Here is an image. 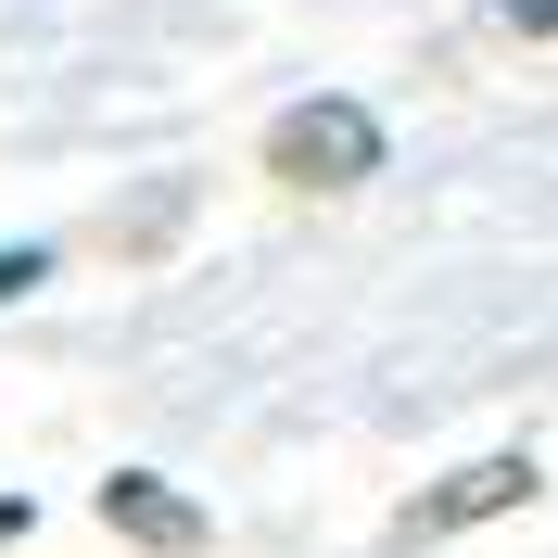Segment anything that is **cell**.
Returning <instances> with one entry per match:
<instances>
[{
	"label": "cell",
	"instance_id": "cell-4",
	"mask_svg": "<svg viewBox=\"0 0 558 558\" xmlns=\"http://www.w3.org/2000/svg\"><path fill=\"white\" fill-rule=\"evenodd\" d=\"M178 216H191V178H166V191H153V204H140L128 229H114V254H153V242L178 229Z\"/></svg>",
	"mask_w": 558,
	"mask_h": 558
},
{
	"label": "cell",
	"instance_id": "cell-6",
	"mask_svg": "<svg viewBox=\"0 0 558 558\" xmlns=\"http://www.w3.org/2000/svg\"><path fill=\"white\" fill-rule=\"evenodd\" d=\"M38 521V508H26V495H0V546H13V533H26Z\"/></svg>",
	"mask_w": 558,
	"mask_h": 558
},
{
	"label": "cell",
	"instance_id": "cell-1",
	"mask_svg": "<svg viewBox=\"0 0 558 558\" xmlns=\"http://www.w3.org/2000/svg\"><path fill=\"white\" fill-rule=\"evenodd\" d=\"M267 178L279 191H355V178H381V114L368 102H292L267 128Z\"/></svg>",
	"mask_w": 558,
	"mask_h": 558
},
{
	"label": "cell",
	"instance_id": "cell-2",
	"mask_svg": "<svg viewBox=\"0 0 558 558\" xmlns=\"http://www.w3.org/2000/svg\"><path fill=\"white\" fill-rule=\"evenodd\" d=\"M102 521L128 533L140 558H191V546H204V508H191L166 470H114V483H102Z\"/></svg>",
	"mask_w": 558,
	"mask_h": 558
},
{
	"label": "cell",
	"instance_id": "cell-3",
	"mask_svg": "<svg viewBox=\"0 0 558 558\" xmlns=\"http://www.w3.org/2000/svg\"><path fill=\"white\" fill-rule=\"evenodd\" d=\"M533 495V457H470L457 483H432L407 508V546H432V533H470V521H495V508H521Z\"/></svg>",
	"mask_w": 558,
	"mask_h": 558
},
{
	"label": "cell",
	"instance_id": "cell-5",
	"mask_svg": "<svg viewBox=\"0 0 558 558\" xmlns=\"http://www.w3.org/2000/svg\"><path fill=\"white\" fill-rule=\"evenodd\" d=\"M38 279H51V254H38V242H13V254H0V305H13V292H38Z\"/></svg>",
	"mask_w": 558,
	"mask_h": 558
}]
</instances>
